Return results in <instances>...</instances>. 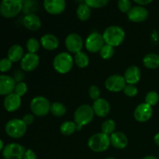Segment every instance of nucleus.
<instances>
[{"mask_svg":"<svg viewBox=\"0 0 159 159\" xmlns=\"http://www.w3.org/2000/svg\"><path fill=\"white\" fill-rule=\"evenodd\" d=\"M92 107H93L95 115L101 118L107 116L111 110L110 102L107 99H102V98H99L95 100Z\"/></svg>","mask_w":159,"mask_h":159,"instance_id":"18","label":"nucleus"},{"mask_svg":"<svg viewBox=\"0 0 159 159\" xmlns=\"http://www.w3.org/2000/svg\"><path fill=\"white\" fill-rule=\"evenodd\" d=\"M50 113L56 117H61L66 113V107L62 102H54L51 103Z\"/></svg>","mask_w":159,"mask_h":159,"instance_id":"28","label":"nucleus"},{"mask_svg":"<svg viewBox=\"0 0 159 159\" xmlns=\"http://www.w3.org/2000/svg\"><path fill=\"white\" fill-rule=\"evenodd\" d=\"M154 141H155V144L159 147V133H157L154 137Z\"/></svg>","mask_w":159,"mask_h":159,"instance_id":"42","label":"nucleus"},{"mask_svg":"<svg viewBox=\"0 0 159 159\" xmlns=\"http://www.w3.org/2000/svg\"><path fill=\"white\" fill-rule=\"evenodd\" d=\"M114 48L105 43L102 49L99 51V55L103 60H110L114 55Z\"/></svg>","mask_w":159,"mask_h":159,"instance_id":"31","label":"nucleus"},{"mask_svg":"<svg viewBox=\"0 0 159 159\" xmlns=\"http://www.w3.org/2000/svg\"><path fill=\"white\" fill-rule=\"evenodd\" d=\"M105 43L102 34L98 32H93L85 39V47L89 52L98 53Z\"/></svg>","mask_w":159,"mask_h":159,"instance_id":"8","label":"nucleus"},{"mask_svg":"<svg viewBox=\"0 0 159 159\" xmlns=\"http://www.w3.org/2000/svg\"><path fill=\"white\" fill-rule=\"evenodd\" d=\"M134 2H136L138 6H148V5L151 4L153 2V0H133Z\"/></svg>","mask_w":159,"mask_h":159,"instance_id":"41","label":"nucleus"},{"mask_svg":"<svg viewBox=\"0 0 159 159\" xmlns=\"http://www.w3.org/2000/svg\"><path fill=\"white\" fill-rule=\"evenodd\" d=\"M124 79L127 84L136 85L139 82L141 78V71L139 67L136 65H132L128 67L124 74Z\"/></svg>","mask_w":159,"mask_h":159,"instance_id":"19","label":"nucleus"},{"mask_svg":"<svg viewBox=\"0 0 159 159\" xmlns=\"http://www.w3.org/2000/svg\"><path fill=\"white\" fill-rule=\"evenodd\" d=\"M28 87L26 83H25L24 82H18L16 84L15 89H14V93H16V95H18L19 96L22 97L24 95H26V93H27Z\"/></svg>","mask_w":159,"mask_h":159,"instance_id":"34","label":"nucleus"},{"mask_svg":"<svg viewBox=\"0 0 159 159\" xmlns=\"http://www.w3.org/2000/svg\"><path fill=\"white\" fill-rule=\"evenodd\" d=\"M74 61L79 68H85L89 64V57L85 52L80 51L74 55Z\"/></svg>","mask_w":159,"mask_h":159,"instance_id":"27","label":"nucleus"},{"mask_svg":"<svg viewBox=\"0 0 159 159\" xmlns=\"http://www.w3.org/2000/svg\"><path fill=\"white\" fill-rule=\"evenodd\" d=\"M111 145L116 149L122 150L128 145V138L127 135L121 131H115L110 136Z\"/></svg>","mask_w":159,"mask_h":159,"instance_id":"21","label":"nucleus"},{"mask_svg":"<svg viewBox=\"0 0 159 159\" xmlns=\"http://www.w3.org/2000/svg\"><path fill=\"white\" fill-rule=\"evenodd\" d=\"M23 23L26 29L33 32L37 31L41 27V20L40 17L33 12L26 14L23 20Z\"/></svg>","mask_w":159,"mask_h":159,"instance_id":"20","label":"nucleus"},{"mask_svg":"<svg viewBox=\"0 0 159 159\" xmlns=\"http://www.w3.org/2000/svg\"><path fill=\"white\" fill-rule=\"evenodd\" d=\"M125 31L122 27L116 25L108 26L102 34L104 41L107 44L113 47H118L124 41Z\"/></svg>","mask_w":159,"mask_h":159,"instance_id":"2","label":"nucleus"},{"mask_svg":"<svg viewBox=\"0 0 159 159\" xmlns=\"http://www.w3.org/2000/svg\"><path fill=\"white\" fill-rule=\"evenodd\" d=\"M143 65L148 69L159 68V55L155 53H149L143 57Z\"/></svg>","mask_w":159,"mask_h":159,"instance_id":"24","label":"nucleus"},{"mask_svg":"<svg viewBox=\"0 0 159 159\" xmlns=\"http://www.w3.org/2000/svg\"><path fill=\"white\" fill-rule=\"evenodd\" d=\"M127 82L124 75L118 74L112 75L109 76L105 81V86L108 91L112 93H120L125 88Z\"/></svg>","mask_w":159,"mask_h":159,"instance_id":"10","label":"nucleus"},{"mask_svg":"<svg viewBox=\"0 0 159 159\" xmlns=\"http://www.w3.org/2000/svg\"><path fill=\"white\" fill-rule=\"evenodd\" d=\"M40 42H39V40L34 37L28 39L26 43V50L28 52L32 53V54H37V52L40 49Z\"/></svg>","mask_w":159,"mask_h":159,"instance_id":"30","label":"nucleus"},{"mask_svg":"<svg viewBox=\"0 0 159 159\" xmlns=\"http://www.w3.org/2000/svg\"><path fill=\"white\" fill-rule=\"evenodd\" d=\"M66 49L71 54H77L82 51L85 43L83 42L82 37L78 34H70L66 37L65 40Z\"/></svg>","mask_w":159,"mask_h":159,"instance_id":"11","label":"nucleus"},{"mask_svg":"<svg viewBox=\"0 0 159 159\" xmlns=\"http://www.w3.org/2000/svg\"><path fill=\"white\" fill-rule=\"evenodd\" d=\"M22 104V99L20 96L12 93L5 96L3 100L4 109L9 113H14L20 108Z\"/></svg>","mask_w":159,"mask_h":159,"instance_id":"17","label":"nucleus"},{"mask_svg":"<svg viewBox=\"0 0 159 159\" xmlns=\"http://www.w3.org/2000/svg\"><path fill=\"white\" fill-rule=\"evenodd\" d=\"M23 9V0H2L0 2V14L4 18L16 17Z\"/></svg>","mask_w":159,"mask_h":159,"instance_id":"5","label":"nucleus"},{"mask_svg":"<svg viewBox=\"0 0 159 159\" xmlns=\"http://www.w3.org/2000/svg\"><path fill=\"white\" fill-rule=\"evenodd\" d=\"M40 45L46 51H52L59 47V40L52 34H46L40 38Z\"/></svg>","mask_w":159,"mask_h":159,"instance_id":"22","label":"nucleus"},{"mask_svg":"<svg viewBox=\"0 0 159 159\" xmlns=\"http://www.w3.org/2000/svg\"><path fill=\"white\" fill-rule=\"evenodd\" d=\"M100 89L99 87L96 85H93L89 89V96L92 100L95 101L100 98Z\"/></svg>","mask_w":159,"mask_h":159,"instance_id":"38","label":"nucleus"},{"mask_svg":"<svg viewBox=\"0 0 159 159\" xmlns=\"http://www.w3.org/2000/svg\"><path fill=\"white\" fill-rule=\"evenodd\" d=\"M142 159H158L155 156H153V155H148V156L144 157Z\"/></svg>","mask_w":159,"mask_h":159,"instance_id":"44","label":"nucleus"},{"mask_svg":"<svg viewBox=\"0 0 159 159\" xmlns=\"http://www.w3.org/2000/svg\"><path fill=\"white\" fill-rule=\"evenodd\" d=\"M24 50L20 44H13L9 48L7 53V57L12 62L16 63L22 60L24 56Z\"/></svg>","mask_w":159,"mask_h":159,"instance_id":"23","label":"nucleus"},{"mask_svg":"<svg viewBox=\"0 0 159 159\" xmlns=\"http://www.w3.org/2000/svg\"><path fill=\"white\" fill-rule=\"evenodd\" d=\"M40 64V57L37 54L26 53L20 61V67L22 70L26 72H30L37 69Z\"/></svg>","mask_w":159,"mask_h":159,"instance_id":"14","label":"nucleus"},{"mask_svg":"<svg viewBox=\"0 0 159 159\" xmlns=\"http://www.w3.org/2000/svg\"><path fill=\"white\" fill-rule=\"evenodd\" d=\"M110 0H85V3L93 9H100L109 3Z\"/></svg>","mask_w":159,"mask_h":159,"instance_id":"33","label":"nucleus"},{"mask_svg":"<svg viewBox=\"0 0 159 159\" xmlns=\"http://www.w3.org/2000/svg\"><path fill=\"white\" fill-rule=\"evenodd\" d=\"M152 115H153L152 107L145 102L139 104L134 111V117L137 121L140 123H144L148 121L152 118Z\"/></svg>","mask_w":159,"mask_h":159,"instance_id":"12","label":"nucleus"},{"mask_svg":"<svg viewBox=\"0 0 159 159\" xmlns=\"http://www.w3.org/2000/svg\"><path fill=\"white\" fill-rule=\"evenodd\" d=\"M76 1H79V2H85V0H76Z\"/></svg>","mask_w":159,"mask_h":159,"instance_id":"46","label":"nucleus"},{"mask_svg":"<svg viewBox=\"0 0 159 159\" xmlns=\"http://www.w3.org/2000/svg\"><path fill=\"white\" fill-rule=\"evenodd\" d=\"M76 15L81 21H86L91 16V8L85 2L80 3L76 9Z\"/></svg>","mask_w":159,"mask_h":159,"instance_id":"25","label":"nucleus"},{"mask_svg":"<svg viewBox=\"0 0 159 159\" xmlns=\"http://www.w3.org/2000/svg\"><path fill=\"white\" fill-rule=\"evenodd\" d=\"M27 130V126L22 119H12L8 121L5 126V131L7 136L12 139H20L23 138Z\"/></svg>","mask_w":159,"mask_h":159,"instance_id":"6","label":"nucleus"},{"mask_svg":"<svg viewBox=\"0 0 159 159\" xmlns=\"http://www.w3.org/2000/svg\"><path fill=\"white\" fill-rule=\"evenodd\" d=\"M124 94L128 97H134L138 95V89L137 88L135 85H130V84H127L125 88L123 90Z\"/></svg>","mask_w":159,"mask_h":159,"instance_id":"37","label":"nucleus"},{"mask_svg":"<svg viewBox=\"0 0 159 159\" xmlns=\"http://www.w3.org/2000/svg\"><path fill=\"white\" fill-rule=\"evenodd\" d=\"M15 79L8 75H0V96H6L14 92L16 86Z\"/></svg>","mask_w":159,"mask_h":159,"instance_id":"16","label":"nucleus"},{"mask_svg":"<svg viewBox=\"0 0 159 159\" xmlns=\"http://www.w3.org/2000/svg\"><path fill=\"white\" fill-rule=\"evenodd\" d=\"M12 62L8 57H4L0 60V72L6 73L12 68Z\"/></svg>","mask_w":159,"mask_h":159,"instance_id":"36","label":"nucleus"},{"mask_svg":"<svg viewBox=\"0 0 159 159\" xmlns=\"http://www.w3.org/2000/svg\"><path fill=\"white\" fill-rule=\"evenodd\" d=\"M127 19L133 23H142L148 18L149 12L144 6H135L127 13Z\"/></svg>","mask_w":159,"mask_h":159,"instance_id":"13","label":"nucleus"},{"mask_svg":"<svg viewBox=\"0 0 159 159\" xmlns=\"http://www.w3.org/2000/svg\"><path fill=\"white\" fill-rule=\"evenodd\" d=\"M26 148L18 143H9L6 144L2 150L4 159H23Z\"/></svg>","mask_w":159,"mask_h":159,"instance_id":"9","label":"nucleus"},{"mask_svg":"<svg viewBox=\"0 0 159 159\" xmlns=\"http://www.w3.org/2000/svg\"><path fill=\"white\" fill-rule=\"evenodd\" d=\"M117 7L123 13H127L132 8L130 0H118Z\"/></svg>","mask_w":159,"mask_h":159,"instance_id":"35","label":"nucleus"},{"mask_svg":"<svg viewBox=\"0 0 159 159\" xmlns=\"http://www.w3.org/2000/svg\"><path fill=\"white\" fill-rule=\"evenodd\" d=\"M105 159H116V158H113V157H109V158H105Z\"/></svg>","mask_w":159,"mask_h":159,"instance_id":"45","label":"nucleus"},{"mask_svg":"<svg viewBox=\"0 0 159 159\" xmlns=\"http://www.w3.org/2000/svg\"><path fill=\"white\" fill-rule=\"evenodd\" d=\"M74 57L70 53L61 52L53 60V68L59 74H67L74 65Z\"/></svg>","mask_w":159,"mask_h":159,"instance_id":"3","label":"nucleus"},{"mask_svg":"<svg viewBox=\"0 0 159 159\" xmlns=\"http://www.w3.org/2000/svg\"><path fill=\"white\" fill-rule=\"evenodd\" d=\"M77 131V126L74 121H65L60 126V132L65 136H71Z\"/></svg>","mask_w":159,"mask_h":159,"instance_id":"26","label":"nucleus"},{"mask_svg":"<svg viewBox=\"0 0 159 159\" xmlns=\"http://www.w3.org/2000/svg\"><path fill=\"white\" fill-rule=\"evenodd\" d=\"M116 123L113 120L107 119L102 124V126H101V130L102 131L101 132L110 136L112 134L116 131Z\"/></svg>","mask_w":159,"mask_h":159,"instance_id":"29","label":"nucleus"},{"mask_svg":"<svg viewBox=\"0 0 159 159\" xmlns=\"http://www.w3.org/2000/svg\"><path fill=\"white\" fill-rule=\"evenodd\" d=\"M23 159H37V154L32 149H26Z\"/></svg>","mask_w":159,"mask_h":159,"instance_id":"40","label":"nucleus"},{"mask_svg":"<svg viewBox=\"0 0 159 159\" xmlns=\"http://www.w3.org/2000/svg\"><path fill=\"white\" fill-rule=\"evenodd\" d=\"M51 105L49 99L45 96H38L33 98L30 104V108L34 116H45L50 113Z\"/></svg>","mask_w":159,"mask_h":159,"instance_id":"7","label":"nucleus"},{"mask_svg":"<svg viewBox=\"0 0 159 159\" xmlns=\"http://www.w3.org/2000/svg\"><path fill=\"white\" fill-rule=\"evenodd\" d=\"M110 145L111 143L110 136L102 132L92 135L88 140V147L90 150L96 153L106 152Z\"/></svg>","mask_w":159,"mask_h":159,"instance_id":"4","label":"nucleus"},{"mask_svg":"<svg viewBox=\"0 0 159 159\" xmlns=\"http://www.w3.org/2000/svg\"><path fill=\"white\" fill-rule=\"evenodd\" d=\"M34 116H34L33 113H26V114H25L24 116H23L22 120H23V122H24V124L28 127V126L33 124V123L34 122V119H35Z\"/></svg>","mask_w":159,"mask_h":159,"instance_id":"39","label":"nucleus"},{"mask_svg":"<svg viewBox=\"0 0 159 159\" xmlns=\"http://www.w3.org/2000/svg\"><path fill=\"white\" fill-rule=\"evenodd\" d=\"M4 147L5 146H4V143H3V141L1 139V138H0V152H2Z\"/></svg>","mask_w":159,"mask_h":159,"instance_id":"43","label":"nucleus"},{"mask_svg":"<svg viewBox=\"0 0 159 159\" xmlns=\"http://www.w3.org/2000/svg\"><path fill=\"white\" fill-rule=\"evenodd\" d=\"M95 113L93 107L89 104H82L78 107L74 113V122L77 126V131H80L84 126L89 124L93 120Z\"/></svg>","mask_w":159,"mask_h":159,"instance_id":"1","label":"nucleus"},{"mask_svg":"<svg viewBox=\"0 0 159 159\" xmlns=\"http://www.w3.org/2000/svg\"><path fill=\"white\" fill-rule=\"evenodd\" d=\"M159 101V95L155 91H150L146 94L144 102L151 107H155Z\"/></svg>","mask_w":159,"mask_h":159,"instance_id":"32","label":"nucleus"},{"mask_svg":"<svg viewBox=\"0 0 159 159\" xmlns=\"http://www.w3.org/2000/svg\"><path fill=\"white\" fill-rule=\"evenodd\" d=\"M43 8L47 12L51 15H59L66 8L65 0H43Z\"/></svg>","mask_w":159,"mask_h":159,"instance_id":"15","label":"nucleus"}]
</instances>
